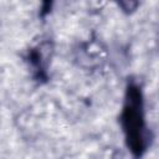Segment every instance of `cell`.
I'll use <instances>...</instances> for the list:
<instances>
[{"label":"cell","mask_w":159,"mask_h":159,"mask_svg":"<svg viewBox=\"0 0 159 159\" xmlns=\"http://www.w3.org/2000/svg\"><path fill=\"white\" fill-rule=\"evenodd\" d=\"M120 122L128 148L134 155L140 157L148 147L149 134L144 119L142 91L134 83L127 88Z\"/></svg>","instance_id":"obj_1"},{"label":"cell","mask_w":159,"mask_h":159,"mask_svg":"<svg viewBox=\"0 0 159 159\" xmlns=\"http://www.w3.org/2000/svg\"><path fill=\"white\" fill-rule=\"evenodd\" d=\"M45 43L41 46H37L36 48H32L29 52V61L30 65L32 66V68L35 70V72L37 73L39 77H45V72H46V67H47V53L43 50Z\"/></svg>","instance_id":"obj_2"},{"label":"cell","mask_w":159,"mask_h":159,"mask_svg":"<svg viewBox=\"0 0 159 159\" xmlns=\"http://www.w3.org/2000/svg\"><path fill=\"white\" fill-rule=\"evenodd\" d=\"M117 1H118V5L122 7V10L127 12L133 11L139 4V0H117Z\"/></svg>","instance_id":"obj_3"},{"label":"cell","mask_w":159,"mask_h":159,"mask_svg":"<svg viewBox=\"0 0 159 159\" xmlns=\"http://www.w3.org/2000/svg\"><path fill=\"white\" fill-rule=\"evenodd\" d=\"M52 1L53 0H42V10H43V12H47L51 9Z\"/></svg>","instance_id":"obj_4"}]
</instances>
